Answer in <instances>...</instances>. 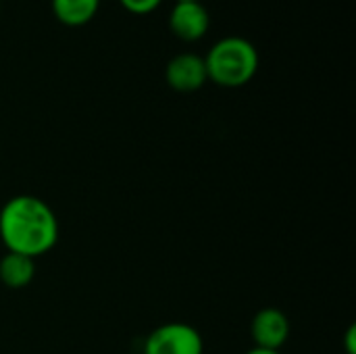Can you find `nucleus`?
<instances>
[{
  "mask_svg": "<svg viewBox=\"0 0 356 354\" xmlns=\"http://www.w3.org/2000/svg\"><path fill=\"white\" fill-rule=\"evenodd\" d=\"M142 354H204V340L190 323L173 321L148 334Z\"/></svg>",
  "mask_w": 356,
  "mask_h": 354,
  "instance_id": "3",
  "label": "nucleus"
},
{
  "mask_svg": "<svg viewBox=\"0 0 356 354\" xmlns=\"http://www.w3.org/2000/svg\"><path fill=\"white\" fill-rule=\"evenodd\" d=\"M138 354H140V353H138Z\"/></svg>",
  "mask_w": 356,
  "mask_h": 354,
  "instance_id": "13",
  "label": "nucleus"
},
{
  "mask_svg": "<svg viewBox=\"0 0 356 354\" xmlns=\"http://www.w3.org/2000/svg\"><path fill=\"white\" fill-rule=\"evenodd\" d=\"M246 354H282L280 351H263V348H250Z\"/></svg>",
  "mask_w": 356,
  "mask_h": 354,
  "instance_id": "11",
  "label": "nucleus"
},
{
  "mask_svg": "<svg viewBox=\"0 0 356 354\" xmlns=\"http://www.w3.org/2000/svg\"><path fill=\"white\" fill-rule=\"evenodd\" d=\"M356 328L350 325L346 332V354H356Z\"/></svg>",
  "mask_w": 356,
  "mask_h": 354,
  "instance_id": "10",
  "label": "nucleus"
},
{
  "mask_svg": "<svg viewBox=\"0 0 356 354\" xmlns=\"http://www.w3.org/2000/svg\"><path fill=\"white\" fill-rule=\"evenodd\" d=\"M194 2H202V0H194Z\"/></svg>",
  "mask_w": 356,
  "mask_h": 354,
  "instance_id": "12",
  "label": "nucleus"
},
{
  "mask_svg": "<svg viewBox=\"0 0 356 354\" xmlns=\"http://www.w3.org/2000/svg\"><path fill=\"white\" fill-rule=\"evenodd\" d=\"M35 277V259L17 255V252H6L0 259V284L10 288V290H21L27 288Z\"/></svg>",
  "mask_w": 356,
  "mask_h": 354,
  "instance_id": "7",
  "label": "nucleus"
},
{
  "mask_svg": "<svg viewBox=\"0 0 356 354\" xmlns=\"http://www.w3.org/2000/svg\"><path fill=\"white\" fill-rule=\"evenodd\" d=\"M165 81L171 90L181 94L198 92L209 81L204 58L196 52H179L171 56L165 67Z\"/></svg>",
  "mask_w": 356,
  "mask_h": 354,
  "instance_id": "4",
  "label": "nucleus"
},
{
  "mask_svg": "<svg viewBox=\"0 0 356 354\" xmlns=\"http://www.w3.org/2000/svg\"><path fill=\"white\" fill-rule=\"evenodd\" d=\"M163 0H119V4L131 15H150L161 6Z\"/></svg>",
  "mask_w": 356,
  "mask_h": 354,
  "instance_id": "9",
  "label": "nucleus"
},
{
  "mask_svg": "<svg viewBox=\"0 0 356 354\" xmlns=\"http://www.w3.org/2000/svg\"><path fill=\"white\" fill-rule=\"evenodd\" d=\"M204 58L209 81L221 88H242L259 71L261 58L257 46L240 35H227L217 40Z\"/></svg>",
  "mask_w": 356,
  "mask_h": 354,
  "instance_id": "2",
  "label": "nucleus"
},
{
  "mask_svg": "<svg viewBox=\"0 0 356 354\" xmlns=\"http://www.w3.org/2000/svg\"><path fill=\"white\" fill-rule=\"evenodd\" d=\"M250 338L254 348L280 351L290 338V319L280 309H261L250 321Z\"/></svg>",
  "mask_w": 356,
  "mask_h": 354,
  "instance_id": "6",
  "label": "nucleus"
},
{
  "mask_svg": "<svg viewBox=\"0 0 356 354\" xmlns=\"http://www.w3.org/2000/svg\"><path fill=\"white\" fill-rule=\"evenodd\" d=\"M0 240L6 252L38 259L58 242L56 213L38 196H15L0 209Z\"/></svg>",
  "mask_w": 356,
  "mask_h": 354,
  "instance_id": "1",
  "label": "nucleus"
},
{
  "mask_svg": "<svg viewBox=\"0 0 356 354\" xmlns=\"http://www.w3.org/2000/svg\"><path fill=\"white\" fill-rule=\"evenodd\" d=\"M211 27L209 8L194 0H175L169 13V29L181 42H198Z\"/></svg>",
  "mask_w": 356,
  "mask_h": 354,
  "instance_id": "5",
  "label": "nucleus"
},
{
  "mask_svg": "<svg viewBox=\"0 0 356 354\" xmlns=\"http://www.w3.org/2000/svg\"><path fill=\"white\" fill-rule=\"evenodd\" d=\"M50 8L58 23L67 27H81L96 17L100 0H50Z\"/></svg>",
  "mask_w": 356,
  "mask_h": 354,
  "instance_id": "8",
  "label": "nucleus"
}]
</instances>
